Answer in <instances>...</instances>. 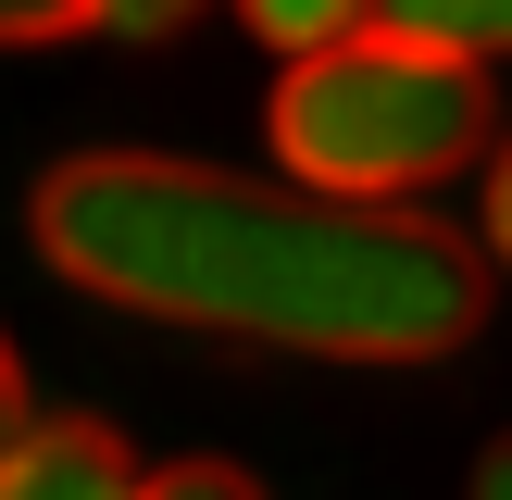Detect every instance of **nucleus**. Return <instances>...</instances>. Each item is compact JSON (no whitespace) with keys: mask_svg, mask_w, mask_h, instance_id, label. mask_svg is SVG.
Returning <instances> with one entry per match:
<instances>
[{"mask_svg":"<svg viewBox=\"0 0 512 500\" xmlns=\"http://www.w3.org/2000/svg\"><path fill=\"white\" fill-rule=\"evenodd\" d=\"M38 425V400H25V363H13V338H0V450Z\"/></svg>","mask_w":512,"mask_h":500,"instance_id":"10","label":"nucleus"},{"mask_svg":"<svg viewBox=\"0 0 512 500\" xmlns=\"http://www.w3.org/2000/svg\"><path fill=\"white\" fill-rule=\"evenodd\" d=\"M0 500H138V450L100 413H38L0 450Z\"/></svg>","mask_w":512,"mask_h":500,"instance_id":"3","label":"nucleus"},{"mask_svg":"<svg viewBox=\"0 0 512 500\" xmlns=\"http://www.w3.org/2000/svg\"><path fill=\"white\" fill-rule=\"evenodd\" d=\"M363 13H375V0H238V25L275 50V63H288V50H313V38H350Z\"/></svg>","mask_w":512,"mask_h":500,"instance_id":"5","label":"nucleus"},{"mask_svg":"<svg viewBox=\"0 0 512 500\" xmlns=\"http://www.w3.org/2000/svg\"><path fill=\"white\" fill-rule=\"evenodd\" d=\"M388 25H413V38H450L475 50V63H512V0H375Z\"/></svg>","mask_w":512,"mask_h":500,"instance_id":"4","label":"nucleus"},{"mask_svg":"<svg viewBox=\"0 0 512 500\" xmlns=\"http://www.w3.org/2000/svg\"><path fill=\"white\" fill-rule=\"evenodd\" d=\"M25 225L63 288L288 363H450L488 325V250L438 213H363L188 150H75Z\"/></svg>","mask_w":512,"mask_h":500,"instance_id":"1","label":"nucleus"},{"mask_svg":"<svg viewBox=\"0 0 512 500\" xmlns=\"http://www.w3.org/2000/svg\"><path fill=\"white\" fill-rule=\"evenodd\" d=\"M263 138H275V163H288V188H313V200L425 213V188H450V175L488 163L500 100H488V63H475V50L363 13L350 38L288 50V75H275V100H263Z\"/></svg>","mask_w":512,"mask_h":500,"instance_id":"2","label":"nucleus"},{"mask_svg":"<svg viewBox=\"0 0 512 500\" xmlns=\"http://www.w3.org/2000/svg\"><path fill=\"white\" fill-rule=\"evenodd\" d=\"M213 13V0H88V38H188V25Z\"/></svg>","mask_w":512,"mask_h":500,"instance_id":"6","label":"nucleus"},{"mask_svg":"<svg viewBox=\"0 0 512 500\" xmlns=\"http://www.w3.org/2000/svg\"><path fill=\"white\" fill-rule=\"evenodd\" d=\"M88 38V0H0V50H63Z\"/></svg>","mask_w":512,"mask_h":500,"instance_id":"7","label":"nucleus"},{"mask_svg":"<svg viewBox=\"0 0 512 500\" xmlns=\"http://www.w3.org/2000/svg\"><path fill=\"white\" fill-rule=\"evenodd\" d=\"M463 500H512V438H488V450H475V488Z\"/></svg>","mask_w":512,"mask_h":500,"instance_id":"11","label":"nucleus"},{"mask_svg":"<svg viewBox=\"0 0 512 500\" xmlns=\"http://www.w3.org/2000/svg\"><path fill=\"white\" fill-rule=\"evenodd\" d=\"M475 175H488V238H475V250H488V275H512V125L488 138V163H475Z\"/></svg>","mask_w":512,"mask_h":500,"instance_id":"9","label":"nucleus"},{"mask_svg":"<svg viewBox=\"0 0 512 500\" xmlns=\"http://www.w3.org/2000/svg\"><path fill=\"white\" fill-rule=\"evenodd\" d=\"M138 500H263L238 463H163V475H138Z\"/></svg>","mask_w":512,"mask_h":500,"instance_id":"8","label":"nucleus"}]
</instances>
